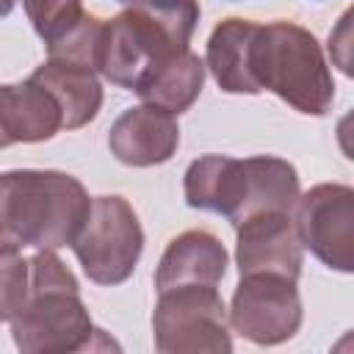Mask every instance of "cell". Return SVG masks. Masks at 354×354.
I'll return each instance as SVG.
<instances>
[{"mask_svg": "<svg viewBox=\"0 0 354 354\" xmlns=\"http://www.w3.org/2000/svg\"><path fill=\"white\" fill-rule=\"evenodd\" d=\"M199 19L196 0H130L102 22L97 69L116 86L138 91L163 64L188 50Z\"/></svg>", "mask_w": 354, "mask_h": 354, "instance_id": "cell-1", "label": "cell"}, {"mask_svg": "<svg viewBox=\"0 0 354 354\" xmlns=\"http://www.w3.org/2000/svg\"><path fill=\"white\" fill-rule=\"evenodd\" d=\"M91 199L61 171L0 174V249H58L75 241Z\"/></svg>", "mask_w": 354, "mask_h": 354, "instance_id": "cell-2", "label": "cell"}, {"mask_svg": "<svg viewBox=\"0 0 354 354\" xmlns=\"http://www.w3.org/2000/svg\"><path fill=\"white\" fill-rule=\"evenodd\" d=\"M185 199L191 207L227 216L235 227L263 210H285L299 199L296 169L279 158L205 155L185 171Z\"/></svg>", "mask_w": 354, "mask_h": 354, "instance_id": "cell-3", "label": "cell"}, {"mask_svg": "<svg viewBox=\"0 0 354 354\" xmlns=\"http://www.w3.org/2000/svg\"><path fill=\"white\" fill-rule=\"evenodd\" d=\"M249 75L257 91L268 88L301 113L321 116L335 97L315 36L293 22L257 25L249 41Z\"/></svg>", "mask_w": 354, "mask_h": 354, "instance_id": "cell-4", "label": "cell"}, {"mask_svg": "<svg viewBox=\"0 0 354 354\" xmlns=\"http://www.w3.org/2000/svg\"><path fill=\"white\" fill-rule=\"evenodd\" d=\"M28 268V296L11 318L14 343L30 354L86 348L94 329L77 299V279L72 271L50 249H41Z\"/></svg>", "mask_w": 354, "mask_h": 354, "instance_id": "cell-5", "label": "cell"}, {"mask_svg": "<svg viewBox=\"0 0 354 354\" xmlns=\"http://www.w3.org/2000/svg\"><path fill=\"white\" fill-rule=\"evenodd\" d=\"M141 224L133 207L122 196H97L88 205V216L69 243L86 271L97 285L124 282L141 254Z\"/></svg>", "mask_w": 354, "mask_h": 354, "instance_id": "cell-6", "label": "cell"}, {"mask_svg": "<svg viewBox=\"0 0 354 354\" xmlns=\"http://www.w3.org/2000/svg\"><path fill=\"white\" fill-rule=\"evenodd\" d=\"M158 351H230L224 301L216 285H177L160 290L152 315Z\"/></svg>", "mask_w": 354, "mask_h": 354, "instance_id": "cell-7", "label": "cell"}, {"mask_svg": "<svg viewBox=\"0 0 354 354\" xmlns=\"http://www.w3.org/2000/svg\"><path fill=\"white\" fill-rule=\"evenodd\" d=\"M301 324V304L296 279L279 274H249L232 296V326L243 337L274 346L296 335Z\"/></svg>", "mask_w": 354, "mask_h": 354, "instance_id": "cell-8", "label": "cell"}, {"mask_svg": "<svg viewBox=\"0 0 354 354\" xmlns=\"http://www.w3.org/2000/svg\"><path fill=\"white\" fill-rule=\"evenodd\" d=\"M299 202L296 232L329 268L351 271L354 263V194L346 185H318Z\"/></svg>", "mask_w": 354, "mask_h": 354, "instance_id": "cell-9", "label": "cell"}, {"mask_svg": "<svg viewBox=\"0 0 354 354\" xmlns=\"http://www.w3.org/2000/svg\"><path fill=\"white\" fill-rule=\"evenodd\" d=\"M238 271L299 277L301 238L285 210H263L238 224Z\"/></svg>", "mask_w": 354, "mask_h": 354, "instance_id": "cell-10", "label": "cell"}, {"mask_svg": "<svg viewBox=\"0 0 354 354\" xmlns=\"http://www.w3.org/2000/svg\"><path fill=\"white\" fill-rule=\"evenodd\" d=\"M180 141V127L174 113L155 105H141L124 111L108 136L111 152L127 166H155L174 155Z\"/></svg>", "mask_w": 354, "mask_h": 354, "instance_id": "cell-11", "label": "cell"}, {"mask_svg": "<svg viewBox=\"0 0 354 354\" xmlns=\"http://www.w3.org/2000/svg\"><path fill=\"white\" fill-rule=\"evenodd\" d=\"M61 127L58 102L33 77L19 86H0V147L14 141H44Z\"/></svg>", "mask_w": 354, "mask_h": 354, "instance_id": "cell-12", "label": "cell"}, {"mask_svg": "<svg viewBox=\"0 0 354 354\" xmlns=\"http://www.w3.org/2000/svg\"><path fill=\"white\" fill-rule=\"evenodd\" d=\"M227 268V252L221 241L205 230L183 232L169 243L160 257L155 288L169 290L177 285H218Z\"/></svg>", "mask_w": 354, "mask_h": 354, "instance_id": "cell-13", "label": "cell"}, {"mask_svg": "<svg viewBox=\"0 0 354 354\" xmlns=\"http://www.w3.org/2000/svg\"><path fill=\"white\" fill-rule=\"evenodd\" d=\"M33 80L44 86L50 97L58 102L66 130L83 127L86 122L97 116L100 102H102V88L94 77V69L50 58L33 72Z\"/></svg>", "mask_w": 354, "mask_h": 354, "instance_id": "cell-14", "label": "cell"}, {"mask_svg": "<svg viewBox=\"0 0 354 354\" xmlns=\"http://www.w3.org/2000/svg\"><path fill=\"white\" fill-rule=\"evenodd\" d=\"M257 30L252 19H224L207 41V66L230 94H257L249 75V41Z\"/></svg>", "mask_w": 354, "mask_h": 354, "instance_id": "cell-15", "label": "cell"}, {"mask_svg": "<svg viewBox=\"0 0 354 354\" xmlns=\"http://www.w3.org/2000/svg\"><path fill=\"white\" fill-rule=\"evenodd\" d=\"M205 80V64L191 50H183L177 58L163 64L136 94L166 113H183L199 97Z\"/></svg>", "mask_w": 354, "mask_h": 354, "instance_id": "cell-16", "label": "cell"}, {"mask_svg": "<svg viewBox=\"0 0 354 354\" xmlns=\"http://www.w3.org/2000/svg\"><path fill=\"white\" fill-rule=\"evenodd\" d=\"M22 3L36 33L44 39L47 47L61 36H66L86 17L80 0H22Z\"/></svg>", "mask_w": 354, "mask_h": 354, "instance_id": "cell-17", "label": "cell"}, {"mask_svg": "<svg viewBox=\"0 0 354 354\" xmlns=\"http://www.w3.org/2000/svg\"><path fill=\"white\" fill-rule=\"evenodd\" d=\"M28 263L14 249H0V321L17 315L28 296Z\"/></svg>", "mask_w": 354, "mask_h": 354, "instance_id": "cell-18", "label": "cell"}, {"mask_svg": "<svg viewBox=\"0 0 354 354\" xmlns=\"http://www.w3.org/2000/svg\"><path fill=\"white\" fill-rule=\"evenodd\" d=\"M14 3H17V0H0V17H6V14L14 8Z\"/></svg>", "mask_w": 354, "mask_h": 354, "instance_id": "cell-19", "label": "cell"}, {"mask_svg": "<svg viewBox=\"0 0 354 354\" xmlns=\"http://www.w3.org/2000/svg\"><path fill=\"white\" fill-rule=\"evenodd\" d=\"M119 3H130V0H119Z\"/></svg>", "mask_w": 354, "mask_h": 354, "instance_id": "cell-20", "label": "cell"}]
</instances>
